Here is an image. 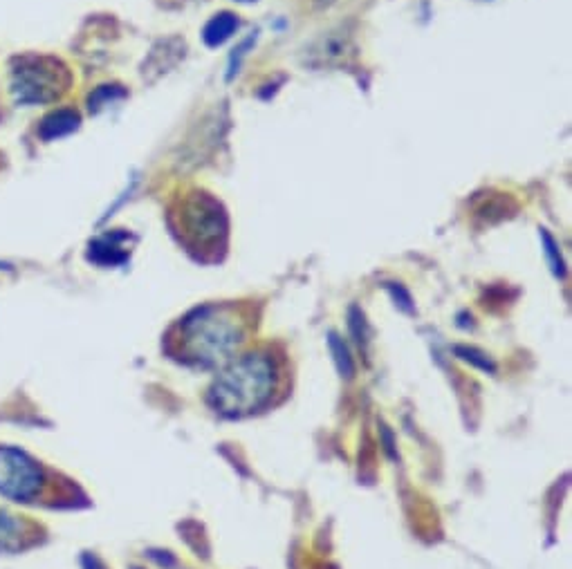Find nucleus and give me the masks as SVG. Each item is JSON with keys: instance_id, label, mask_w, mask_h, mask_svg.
Segmentation results:
<instances>
[{"instance_id": "7ed1b4c3", "label": "nucleus", "mask_w": 572, "mask_h": 569, "mask_svg": "<svg viewBox=\"0 0 572 569\" xmlns=\"http://www.w3.org/2000/svg\"><path fill=\"white\" fill-rule=\"evenodd\" d=\"M180 233L193 251H216L225 247L227 240V213L214 195L207 191H191L180 202Z\"/></svg>"}, {"instance_id": "2eb2a0df", "label": "nucleus", "mask_w": 572, "mask_h": 569, "mask_svg": "<svg viewBox=\"0 0 572 569\" xmlns=\"http://www.w3.org/2000/svg\"><path fill=\"white\" fill-rule=\"evenodd\" d=\"M238 3H252V0H238Z\"/></svg>"}, {"instance_id": "f8f14e48", "label": "nucleus", "mask_w": 572, "mask_h": 569, "mask_svg": "<svg viewBox=\"0 0 572 569\" xmlns=\"http://www.w3.org/2000/svg\"><path fill=\"white\" fill-rule=\"evenodd\" d=\"M124 97V90H119V86H101L95 95H90V110H99L110 99Z\"/></svg>"}, {"instance_id": "f257e3e1", "label": "nucleus", "mask_w": 572, "mask_h": 569, "mask_svg": "<svg viewBox=\"0 0 572 569\" xmlns=\"http://www.w3.org/2000/svg\"><path fill=\"white\" fill-rule=\"evenodd\" d=\"M279 386V366L270 352L256 350L227 361L209 388L207 401L216 413L241 417L270 404Z\"/></svg>"}, {"instance_id": "6e6552de", "label": "nucleus", "mask_w": 572, "mask_h": 569, "mask_svg": "<svg viewBox=\"0 0 572 569\" xmlns=\"http://www.w3.org/2000/svg\"><path fill=\"white\" fill-rule=\"evenodd\" d=\"M79 115L75 110H57V113H52L50 117L43 119L39 135L43 139H57L63 135H70L72 130L79 128Z\"/></svg>"}, {"instance_id": "1a4fd4ad", "label": "nucleus", "mask_w": 572, "mask_h": 569, "mask_svg": "<svg viewBox=\"0 0 572 569\" xmlns=\"http://www.w3.org/2000/svg\"><path fill=\"white\" fill-rule=\"evenodd\" d=\"M21 522L14 516L0 511V552H12L18 545H21Z\"/></svg>"}, {"instance_id": "20e7f679", "label": "nucleus", "mask_w": 572, "mask_h": 569, "mask_svg": "<svg viewBox=\"0 0 572 569\" xmlns=\"http://www.w3.org/2000/svg\"><path fill=\"white\" fill-rule=\"evenodd\" d=\"M66 65L48 57H25L14 68V95L21 104H50L68 90Z\"/></svg>"}, {"instance_id": "4468645a", "label": "nucleus", "mask_w": 572, "mask_h": 569, "mask_svg": "<svg viewBox=\"0 0 572 569\" xmlns=\"http://www.w3.org/2000/svg\"><path fill=\"white\" fill-rule=\"evenodd\" d=\"M319 5H330V3H335V0H317Z\"/></svg>"}, {"instance_id": "0eeeda50", "label": "nucleus", "mask_w": 572, "mask_h": 569, "mask_svg": "<svg viewBox=\"0 0 572 569\" xmlns=\"http://www.w3.org/2000/svg\"><path fill=\"white\" fill-rule=\"evenodd\" d=\"M238 30V18L232 12H220L205 25L202 30V41L209 48H220V45L227 43Z\"/></svg>"}, {"instance_id": "ddd939ff", "label": "nucleus", "mask_w": 572, "mask_h": 569, "mask_svg": "<svg viewBox=\"0 0 572 569\" xmlns=\"http://www.w3.org/2000/svg\"><path fill=\"white\" fill-rule=\"evenodd\" d=\"M456 352H458V354H467V357H463V359H467V361H474V363H476V366H481L483 370H494V366H492V363H490V361H487V359H478V357H481V354H478V352H474V350H467V348H458Z\"/></svg>"}, {"instance_id": "39448f33", "label": "nucleus", "mask_w": 572, "mask_h": 569, "mask_svg": "<svg viewBox=\"0 0 572 569\" xmlns=\"http://www.w3.org/2000/svg\"><path fill=\"white\" fill-rule=\"evenodd\" d=\"M43 471L30 455L14 446H0V496L32 502L41 493Z\"/></svg>"}, {"instance_id": "423d86ee", "label": "nucleus", "mask_w": 572, "mask_h": 569, "mask_svg": "<svg viewBox=\"0 0 572 569\" xmlns=\"http://www.w3.org/2000/svg\"><path fill=\"white\" fill-rule=\"evenodd\" d=\"M128 240L126 233H108V236L95 240L90 245V260L99 265H119L128 258L124 242Z\"/></svg>"}, {"instance_id": "9b49d317", "label": "nucleus", "mask_w": 572, "mask_h": 569, "mask_svg": "<svg viewBox=\"0 0 572 569\" xmlns=\"http://www.w3.org/2000/svg\"><path fill=\"white\" fill-rule=\"evenodd\" d=\"M541 242H543V251H546V256H548L552 274L564 278L566 276V263H564V258H561L557 240L552 238L546 229H541Z\"/></svg>"}, {"instance_id": "9d476101", "label": "nucleus", "mask_w": 572, "mask_h": 569, "mask_svg": "<svg viewBox=\"0 0 572 569\" xmlns=\"http://www.w3.org/2000/svg\"><path fill=\"white\" fill-rule=\"evenodd\" d=\"M328 343H330L332 354H335V363H337V368L341 372V377H348V379L353 377L355 375V363H353V357H350L346 343L341 341L335 332L330 334Z\"/></svg>"}, {"instance_id": "f03ea898", "label": "nucleus", "mask_w": 572, "mask_h": 569, "mask_svg": "<svg viewBox=\"0 0 572 569\" xmlns=\"http://www.w3.org/2000/svg\"><path fill=\"white\" fill-rule=\"evenodd\" d=\"M247 321L236 305H202L178 325V348L198 366H223L241 348Z\"/></svg>"}]
</instances>
